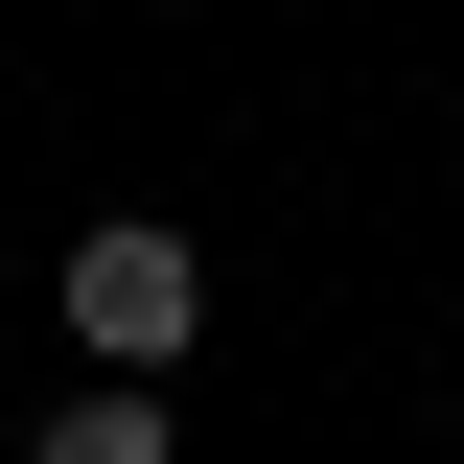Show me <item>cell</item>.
<instances>
[{
  "label": "cell",
  "mask_w": 464,
  "mask_h": 464,
  "mask_svg": "<svg viewBox=\"0 0 464 464\" xmlns=\"http://www.w3.org/2000/svg\"><path fill=\"white\" fill-rule=\"evenodd\" d=\"M24 464H186V441H163L140 372H93V395H47V441H24Z\"/></svg>",
  "instance_id": "2"
},
{
  "label": "cell",
  "mask_w": 464,
  "mask_h": 464,
  "mask_svg": "<svg viewBox=\"0 0 464 464\" xmlns=\"http://www.w3.org/2000/svg\"><path fill=\"white\" fill-rule=\"evenodd\" d=\"M209 325V256H186L163 209H116V232H70V348H93V372H140V395H163V348Z\"/></svg>",
  "instance_id": "1"
}]
</instances>
